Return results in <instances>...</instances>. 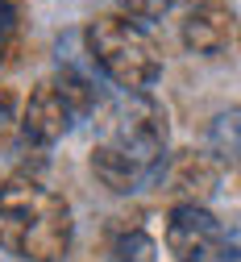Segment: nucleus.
Listing matches in <instances>:
<instances>
[{"mask_svg":"<svg viewBox=\"0 0 241 262\" xmlns=\"http://www.w3.org/2000/svg\"><path fill=\"white\" fill-rule=\"evenodd\" d=\"M170 125L150 96H125L92 146V175L117 195H137L166 175Z\"/></svg>","mask_w":241,"mask_h":262,"instance_id":"1","label":"nucleus"},{"mask_svg":"<svg viewBox=\"0 0 241 262\" xmlns=\"http://www.w3.org/2000/svg\"><path fill=\"white\" fill-rule=\"evenodd\" d=\"M0 246L21 262H58L71 246V204L38 179L0 183Z\"/></svg>","mask_w":241,"mask_h":262,"instance_id":"2","label":"nucleus"},{"mask_svg":"<svg viewBox=\"0 0 241 262\" xmlns=\"http://www.w3.org/2000/svg\"><path fill=\"white\" fill-rule=\"evenodd\" d=\"M87 58L104 71L108 83H117L125 96H150V88L162 75V54L146 25L129 21L125 13H104L87 25Z\"/></svg>","mask_w":241,"mask_h":262,"instance_id":"3","label":"nucleus"},{"mask_svg":"<svg viewBox=\"0 0 241 262\" xmlns=\"http://www.w3.org/2000/svg\"><path fill=\"white\" fill-rule=\"evenodd\" d=\"M100 108V92L96 83L75 71V67H62L54 79L38 83L33 96L21 108V138L29 146H54L62 142L79 121H87Z\"/></svg>","mask_w":241,"mask_h":262,"instance_id":"4","label":"nucleus"},{"mask_svg":"<svg viewBox=\"0 0 241 262\" xmlns=\"http://www.w3.org/2000/svg\"><path fill=\"white\" fill-rule=\"evenodd\" d=\"M225 246V229L221 221L195 204V200H183L170 208L166 216V250L175 262H212Z\"/></svg>","mask_w":241,"mask_h":262,"instance_id":"5","label":"nucleus"},{"mask_svg":"<svg viewBox=\"0 0 241 262\" xmlns=\"http://www.w3.org/2000/svg\"><path fill=\"white\" fill-rule=\"evenodd\" d=\"M233 9L225 5V0H200V5L183 17V46L191 54H204V58H212L221 54L229 42H233Z\"/></svg>","mask_w":241,"mask_h":262,"instance_id":"6","label":"nucleus"},{"mask_svg":"<svg viewBox=\"0 0 241 262\" xmlns=\"http://www.w3.org/2000/svg\"><path fill=\"white\" fill-rule=\"evenodd\" d=\"M208 150L216 162L241 167V108H229L221 117H212L208 125Z\"/></svg>","mask_w":241,"mask_h":262,"instance_id":"7","label":"nucleus"},{"mask_svg":"<svg viewBox=\"0 0 241 262\" xmlns=\"http://www.w3.org/2000/svg\"><path fill=\"white\" fill-rule=\"evenodd\" d=\"M113 262H158V246L150 233L142 229H129L113 242Z\"/></svg>","mask_w":241,"mask_h":262,"instance_id":"8","label":"nucleus"},{"mask_svg":"<svg viewBox=\"0 0 241 262\" xmlns=\"http://www.w3.org/2000/svg\"><path fill=\"white\" fill-rule=\"evenodd\" d=\"M170 5L175 0H121V13L137 25H150V21H162L170 13Z\"/></svg>","mask_w":241,"mask_h":262,"instance_id":"9","label":"nucleus"},{"mask_svg":"<svg viewBox=\"0 0 241 262\" xmlns=\"http://www.w3.org/2000/svg\"><path fill=\"white\" fill-rule=\"evenodd\" d=\"M13 34H17V5L13 0H0V58L13 46Z\"/></svg>","mask_w":241,"mask_h":262,"instance_id":"10","label":"nucleus"},{"mask_svg":"<svg viewBox=\"0 0 241 262\" xmlns=\"http://www.w3.org/2000/svg\"><path fill=\"white\" fill-rule=\"evenodd\" d=\"M212 262H241V229H233V233H225V246Z\"/></svg>","mask_w":241,"mask_h":262,"instance_id":"11","label":"nucleus"},{"mask_svg":"<svg viewBox=\"0 0 241 262\" xmlns=\"http://www.w3.org/2000/svg\"><path fill=\"white\" fill-rule=\"evenodd\" d=\"M13 113H17V96H13V88H0V121H13Z\"/></svg>","mask_w":241,"mask_h":262,"instance_id":"12","label":"nucleus"}]
</instances>
